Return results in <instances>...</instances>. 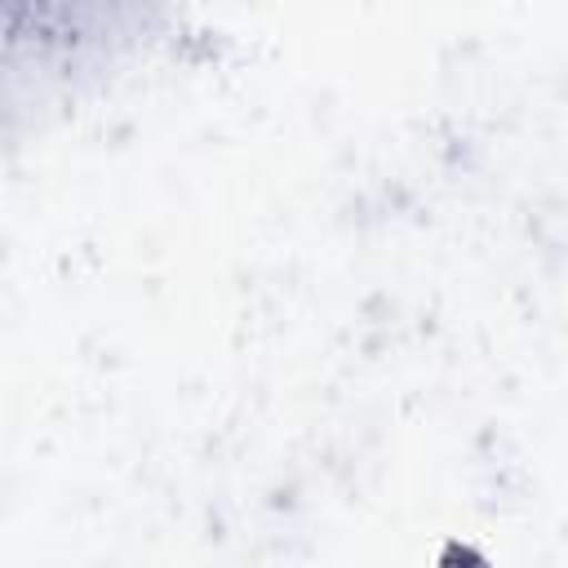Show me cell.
Listing matches in <instances>:
<instances>
[{
	"label": "cell",
	"mask_w": 568,
	"mask_h": 568,
	"mask_svg": "<svg viewBox=\"0 0 568 568\" xmlns=\"http://www.w3.org/2000/svg\"><path fill=\"white\" fill-rule=\"evenodd\" d=\"M204 0H9V93L31 80L40 106L102 98L151 71Z\"/></svg>",
	"instance_id": "cell-1"
}]
</instances>
